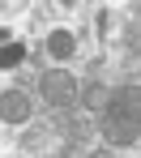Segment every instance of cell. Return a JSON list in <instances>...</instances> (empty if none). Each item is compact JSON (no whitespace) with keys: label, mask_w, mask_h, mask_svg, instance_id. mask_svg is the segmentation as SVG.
I'll list each match as a JSON object with an SVG mask.
<instances>
[{"label":"cell","mask_w":141,"mask_h":158,"mask_svg":"<svg viewBox=\"0 0 141 158\" xmlns=\"http://www.w3.org/2000/svg\"><path fill=\"white\" fill-rule=\"evenodd\" d=\"M77 77L68 73V69H52V73H43L39 81V94H43V103L56 107V111H73L77 107Z\"/></svg>","instance_id":"obj_1"},{"label":"cell","mask_w":141,"mask_h":158,"mask_svg":"<svg viewBox=\"0 0 141 158\" xmlns=\"http://www.w3.org/2000/svg\"><path fill=\"white\" fill-rule=\"evenodd\" d=\"M98 128H103V137H107L111 145H133V141H137V120H124V115L98 111Z\"/></svg>","instance_id":"obj_2"},{"label":"cell","mask_w":141,"mask_h":158,"mask_svg":"<svg viewBox=\"0 0 141 158\" xmlns=\"http://www.w3.org/2000/svg\"><path fill=\"white\" fill-rule=\"evenodd\" d=\"M0 120L4 124H26L30 120V98L22 90H4L0 94Z\"/></svg>","instance_id":"obj_3"},{"label":"cell","mask_w":141,"mask_h":158,"mask_svg":"<svg viewBox=\"0 0 141 158\" xmlns=\"http://www.w3.org/2000/svg\"><path fill=\"white\" fill-rule=\"evenodd\" d=\"M47 52L56 56V60H73V52H77L73 30H52V34H47Z\"/></svg>","instance_id":"obj_4"},{"label":"cell","mask_w":141,"mask_h":158,"mask_svg":"<svg viewBox=\"0 0 141 158\" xmlns=\"http://www.w3.org/2000/svg\"><path fill=\"white\" fill-rule=\"evenodd\" d=\"M107 90H111V85H103V81H85V90H77V98L85 103V111L98 115V111L107 107Z\"/></svg>","instance_id":"obj_5"},{"label":"cell","mask_w":141,"mask_h":158,"mask_svg":"<svg viewBox=\"0 0 141 158\" xmlns=\"http://www.w3.org/2000/svg\"><path fill=\"white\" fill-rule=\"evenodd\" d=\"M26 60V43H4L0 47V69H17Z\"/></svg>","instance_id":"obj_6"}]
</instances>
